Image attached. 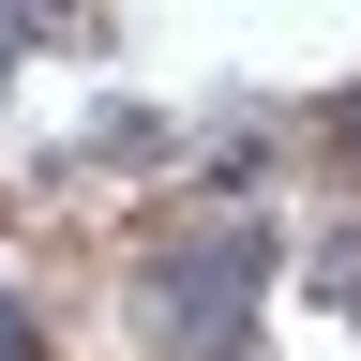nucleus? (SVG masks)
<instances>
[{"label": "nucleus", "instance_id": "nucleus-1", "mask_svg": "<svg viewBox=\"0 0 361 361\" xmlns=\"http://www.w3.org/2000/svg\"><path fill=\"white\" fill-rule=\"evenodd\" d=\"M241 286H256V241H226V256H196V271H151V331L180 346V361H226L241 346Z\"/></svg>", "mask_w": 361, "mask_h": 361}, {"label": "nucleus", "instance_id": "nucleus-2", "mask_svg": "<svg viewBox=\"0 0 361 361\" xmlns=\"http://www.w3.org/2000/svg\"><path fill=\"white\" fill-rule=\"evenodd\" d=\"M0 361H30V316H16V301H0Z\"/></svg>", "mask_w": 361, "mask_h": 361}]
</instances>
